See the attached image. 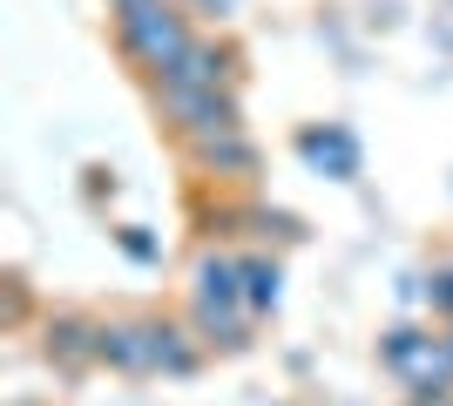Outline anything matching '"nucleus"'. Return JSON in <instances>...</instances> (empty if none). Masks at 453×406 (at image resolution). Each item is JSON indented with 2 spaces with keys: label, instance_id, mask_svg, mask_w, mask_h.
<instances>
[{
  "label": "nucleus",
  "instance_id": "13",
  "mask_svg": "<svg viewBox=\"0 0 453 406\" xmlns=\"http://www.w3.org/2000/svg\"><path fill=\"white\" fill-rule=\"evenodd\" d=\"M20 311H27V285L7 278V326H20Z\"/></svg>",
  "mask_w": 453,
  "mask_h": 406
},
{
  "label": "nucleus",
  "instance_id": "5",
  "mask_svg": "<svg viewBox=\"0 0 453 406\" xmlns=\"http://www.w3.org/2000/svg\"><path fill=\"white\" fill-rule=\"evenodd\" d=\"M142 88H150L156 122H163L176 142H196V135H210V129H237V122H244L237 88H170V81H142Z\"/></svg>",
  "mask_w": 453,
  "mask_h": 406
},
{
  "label": "nucleus",
  "instance_id": "10",
  "mask_svg": "<svg viewBox=\"0 0 453 406\" xmlns=\"http://www.w3.org/2000/svg\"><path fill=\"white\" fill-rule=\"evenodd\" d=\"M244 298H250V311L257 318H271V311L284 305V264L271 251H250L244 257Z\"/></svg>",
  "mask_w": 453,
  "mask_h": 406
},
{
  "label": "nucleus",
  "instance_id": "15",
  "mask_svg": "<svg viewBox=\"0 0 453 406\" xmlns=\"http://www.w3.org/2000/svg\"><path fill=\"white\" fill-rule=\"evenodd\" d=\"M406 406H453V387L447 393H426V400H406Z\"/></svg>",
  "mask_w": 453,
  "mask_h": 406
},
{
  "label": "nucleus",
  "instance_id": "2",
  "mask_svg": "<svg viewBox=\"0 0 453 406\" xmlns=\"http://www.w3.org/2000/svg\"><path fill=\"white\" fill-rule=\"evenodd\" d=\"M189 326L203 332V346L244 352L257 332V311L244 298V257L230 251H203L189 264Z\"/></svg>",
  "mask_w": 453,
  "mask_h": 406
},
{
  "label": "nucleus",
  "instance_id": "4",
  "mask_svg": "<svg viewBox=\"0 0 453 406\" xmlns=\"http://www.w3.org/2000/svg\"><path fill=\"white\" fill-rule=\"evenodd\" d=\"M379 366L406 400H426V393L453 387V339L434 326H393L379 339Z\"/></svg>",
  "mask_w": 453,
  "mask_h": 406
},
{
  "label": "nucleus",
  "instance_id": "6",
  "mask_svg": "<svg viewBox=\"0 0 453 406\" xmlns=\"http://www.w3.org/2000/svg\"><path fill=\"white\" fill-rule=\"evenodd\" d=\"M291 156L325 183H359V170H365V142L352 122H304L291 135Z\"/></svg>",
  "mask_w": 453,
  "mask_h": 406
},
{
  "label": "nucleus",
  "instance_id": "11",
  "mask_svg": "<svg viewBox=\"0 0 453 406\" xmlns=\"http://www.w3.org/2000/svg\"><path fill=\"white\" fill-rule=\"evenodd\" d=\"M109 237H115V251L129 257V264H142V271L163 264V237H156L150 224H122V231H109Z\"/></svg>",
  "mask_w": 453,
  "mask_h": 406
},
{
  "label": "nucleus",
  "instance_id": "17",
  "mask_svg": "<svg viewBox=\"0 0 453 406\" xmlns=\"http://www.w3.org/2000/svg\"><path fill=\"white\" fill-rule=\"evenodd\" d=\"M447 339H453V326H447Z\"/></svg>",
  "mask_w": 453,
  "mask_h": 406
},
{
  "label": "nucleus",
  "instance_id": "1",
  "mask_svg": "<svg viewBox=\"0 0 453 406\" xmlns=\"http://www.w3.org/2000/svg\"><path fill=\"white\" fill-rule=\"evenodd\" d=\"M102 366L129 372V379H189L203 366V332L176 326V318H102Z\"/></svg>",
  "mask_w": 453,
  "mask_h": 406
},
{
  "label": "nucleus",
  "instance_id": "16",
  "mask_svg": "<svg viewBox=\"0 0 453 406\" xmlns=\"http://www.w3.org/2000/svg\"><path fill=\"white\" fill-rule=\"evenodd\" d=\"M109 7H129V0H109Z\"/></svg>",
  "mask_w": 453,
  "mask_h": 406
},
{
  "label": "nucleus",
  "instance_id": "8",
  "mask_svg": "<svg viewBox=\"0 0 453 406\" xmlns=\"http://www.w3.org/2000/svg\"><path fill=\"white\" fill-rule=\"evenodd\" d=\"M150 81H170V88H237V55H230V41L196 34L183 48V61L163 68V75H150Z\"/></svg>",
  "mask_w": 453,
  "mask_h": 406
},
{
  "label": "nucleus",
  "instance_id": "12",
  "mask_svg": "<svg viewBox=\"0 0 453 406\" xmlns=\"http://www.w3.org/2000/svg\"><path fill=\"white\" fill-rule=\"evenodd\" d=\"M419 298H426V311H440L453 326V264H434L426 278H419Z\"/></svg>",
  "mask_w": 453,
  "mask_h": 406
},
{
  "label": "nucleus",
  "instance_id": "3",
  "mask_svg": "<svg viewBox=\"0 0 453 406\" xmlns=\"http://www.w3.org/2000/svg\"><path fill=\"white\" fill-rule=\"evenodd\" d=\"M109 27H115L122 61H129L142 81L163 75V68H176V61H183V48L196 41L189 7H176V0H129V7H109Z\"/></svg>",
  "mask_w": 453,
  "mask_h": 406
},
{
  "label": "nucleus",
  "instance_id": "14",
  "mask_svg": "<svg viewBox=\"0 0 453 406\" xmlns=\"http://www.w3.org/2000/svg\"><path fill=\"white\" fill-rule=\"evenodd\" d=\"M189 14H210V20H230V14H237V0H189Z\"/></svg>",
  "mask_w": 453,
  "mask_h": 406
},
{
  "label": "nucleus",
  "instance_id": "9",
  "mask_svg": "<svg viewBox=\"0 0 453 406\" xmlns=\"http://www.w3.org/2000/svg\"><path fill=\"white\" fill-rule=\"evenodd\" d=\"M48 359L55 366H102V318L88 311H48Z\"/></svg>",
  "mask_w": 453,
  "mask_h": 406
},
{
  "label": "nucleus",
  "instance_id": "7",
  "mask_svg": "<svg viewBox=\"0 0 453 406\" xmlns=\"http://www.w3.org/2000/svg\"><path fill=\"white\" fill-rule=\"evenodd\" d=\"M183 156H189V170H196V176H217V183H244V176H257V135H250L244 122L183 142Z\"/></svg>",
  "mask_w": 453,
  "mask_h": 406
}]
</instances>
